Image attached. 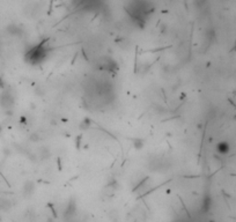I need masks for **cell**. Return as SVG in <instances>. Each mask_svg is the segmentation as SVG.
<instances>
[{"label":"cell","instance_id":"1","mask_svg":"<svg viewBox=\"0 0 236 222\" xmlns=\"http://www.w3.org/2000/svg\"><path fill=\"white\" fill-rule=\"evenodd\" d=\"M48 56V50L45 45L42 44L34 45L31 46L26 53V62H29L30 65H39L41 62L45 60Z\"/></svg>","mask_w":236,"mask_h":222},{"label":"cell","instance_id":"2","mask_svg":"<svg viewBox=\"0 0 236 222\" xmlns=\"http://www.w3.org/2000/svg\"><path fill=\"white\" fill-rule=\"evenodd\" d=\"M218 151H220V153H226V151H228V146L226 145V143H219L218 145Z\"/></svg>","mask_w":236,"mask_h":222}]
</instances>
